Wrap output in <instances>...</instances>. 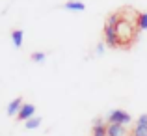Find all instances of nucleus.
<instances>
[{"label":"nucleus","mask_w":147,"mask_h":136,"mask_svg":"<svg viewBox=\"0 0 147 136\" xmlns=\"http://www.w3.org/2000/svg\"><path fill=\"white\" fill-rule=\"evenodd\" d=\"M106 129H108V123L104 119H100V118L93 119V127H91V134L93 136H108Z\"/></svg>","instance_id":"39448f33"},{"label":"nucleus","mask_w":147,"mask_h":136,"mask_svg":"<svg viewBox=\"0 0 147 136\" xmlns=\"http://www.w3.org/2000/svg\"><path fill=\"white\" fill-rule=\"evenodd\" d=\"M41 121H43V119H41L39 116H34L32 119H28V121L24 123V127H26L28 131H34V129H37V127L41 125Z\"/></svg>","instance_id":"9d476101"},{"label":"nucleus","mask_w":147,"mask_h":136,"mask_svg":"<svg viewBox=\"0 0 147 136\" xmlns=\"http://www.w3.org/2000/svg\"><path fill=\"white\" fill-rule=\"evenodd\" d=\"M138 30H147V13H138Z\"/></svg>","instance_id":"9b49d317"},{"label":"nucleus","mask_w":147,"mask_h":136,"mask_svg":"<svg viewBox=\"0 0 147 136\" xmlns=\"http://www.w3.org/2000/svg\"><path fill=\"white\" fill-rule=\"evenodd\" d=\"M104 45L110 49H119V41H117V34H115L114 26L104 24Z\"/></svg>","instance_id":"7ed1b4c3"},{"label":"nucleus","mask_w":147,"mask_h":136,"mask_svg":"<svg viewBox=\"0 0 147 136\" xmlns=\"http://www.w3.org/2000/svg\"><path fill=\"white\" fill-rule=\"evenodd\" d=\"M115 34L121 49H130L138 41V15L136 17H125V7L117 9V22H115Z\"/></svg>","instance_id":"f257e3e1"},{"label":"nucleus","mask_w":147,"mask_h":136,"mask_svg":"<svg viewBox=\"0 0 147 136\" xmlns=\"http://www.w3.org/2000/svg\"><path fill=\"white\" fill-rule=\"evenodd\" d=\"M95 52H97V56H100V54L104 52V43H99V45H97V50H95Z\"/></svg>","instance_id":"2eb2a0df"},{"label":"nucleus","mask_w":147,"mask_h":136,"mask_svg":"<svg viewBox=\"0 0 147 136\" xmlns=\"http://www.w3.org/2000/svg\"><path fill=\"white\" fill-rule=\"evenodd\" d=\"M45 60H47V54L45 52H34L32 54V62H36V64H43Z\"/></svg>","instance_id":"f8f14e48"},{"label":"nucleus","mask_w":147,"mask_h":136,"mask_svg":"<svg viewBox=\"0 0 147 136\" xmlns=\"http://www.w3.org/2000/svg\"><path fill=\"white\" fill-rule=\"evenodd\" d=\"M132 121V118H130V114L127 110H123V108H114V110L108 112L106 116V123L108 125H129V123Z\"/></svg>","instance_id":"f03ea898"},{"label":"nucleus","mask_w":147,"mask_h":136,"mask_svg":"<svg viewBox=\"0 0 147 136\" xmlns=\"http://www.w3.org/2000/svg\"><path fill=\"white\" fill-rule=\"evenodd\" d=\"M106 134L108 136H129V131H127L125 125H108Z\"/></svg>","instance_id":"0eeeda50"},{"label":"nucleus","mask_w":147,"mask_h":136,"mask_svg":"<svg viewBox=\"0 0 147 136\" xmlns=\"http://www.w3.org/2000/svg\"><path fill=\"white\" fill-rule=\"evenodd\" d=\"M22 104H24V103H22L21 97H15L13 101H9V104H7V108H6V114L7 116H17Z\"/></svg>","instance_id":"423d86ee"},{"label":"nucleus","mask_w":147,"mask_h":136,"mask_svg":"<svg viewBox=\"0 0 147 136\" xmlns=\"http://www.w3.org/2000/svg\"><path fill=\"white\" fill-rule=\"evenodd\" d=\"M132 136H147V127L136 125V127H134V131H132Z\"/></svg>","instance_id":"ddd939ff"},{"label":"nucleus","mask_w":147,"mask_h":136,"mask_svg":"<svg viewBox=\"0 0 147 136\" xmlns=\"http://www.w3.org/2000/svg\"><path fill=\"white\" fill-rule=\"evenodd\" d=\"M136 125H140V127H147V112H145V114H142V116H138Z\"/></svg>","instance_id":"4468645a"},{"label":"nucleus","mask_w":147,"mask_h":136,"mask_svg":"<svg viewBox=\"0 0 147 136\" xmlns=\"http://www.w3.org/2000/svg\"><path fill=\"white\" fill-rule=\"evenodd\" d=\"M34 116H36V106H34V104H22L21 106V110H19V114H17V118L21 119V121H28V119H32Z\"/></svg>","instance_id":"20e7f679"},{"label":"nucleus","mask_w":147,"mask_h":136,"mask_svg":"<svg viewBox=\"0 0 147 136\" xmlns=\"http://www.w3.org/2000/svg\"><path fill=\"white\" fill-rule=\"evenodd\" d=\"M63 7L67 11H84L86 9V4L80 2V0H69V2L63 4Z\"/></svg>","instance_id":"6e6552de"},{"label":"nucleus","mask_w":147,"mask_h":136,"mask_svg":"<svg viewBox=\"0 0 147 136\" xmlns=\"http://www.w3.org/2000/svg\"><path fill=\"white\" fill-rule=\"evenodd\" d=\"M11 41H13L15 49H21L22 41H24V32H22V30H13V32H11Z\"/></svg>","instance_id":"1a4fd4ad"}]
</instances>
